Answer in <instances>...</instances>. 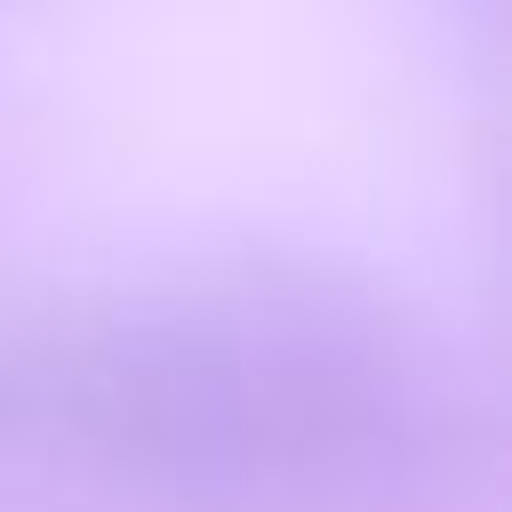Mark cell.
Segmentation results:
<instances>
[{"mask_svg":"<svg viewBox=\"0 0 512 512\" xmlns=\"http://www.w3.org/2000/svg\"><path fill=\"white\" fill-rule=\"evenodd\" d=\"M0 432L168 488H320L432 472L456 392L384 288L312 256H240L8 352Z\"/></svg>","mask_w":512,"mask_h":512,"instance_id":"1","label":"cell"}]
</instances>
